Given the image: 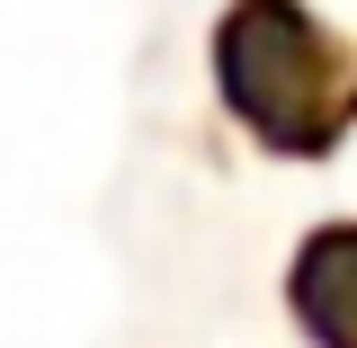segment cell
Returning <instances> with one entry per match:
<instances>
[{"instance_id": "6da1fadb", "label": "cell", "mask_w": 357, "mask_h": 348, "mask_svg": "<svg viewBox=\"0 0 357 348\" xmlns=\"http://www.w3.org/2000/svg\"><path fill=\"white\" fill-rule=\"evenodd\" d=\"M215 81H223V98H232L277 152H321V143L357 116L331 45L312 36V18L295 9V0H241V9L223 18Z\"/></svg>"}, {"instance_id": "7a4b0ae2", "label": "cell", "mask_w": 357, "mask_h": 348, "mask_svg": "<svg viewBox=\"0 0 357 348\" xmlns=\"http://www.w3.org/2000/svg\"><path fill=\"white\" fill-rule=\"evenodd\" d=\"M295 312L312 321L321 348H357V223L349 232H321L295 268Z\"/></svg>"}]
</instances>
